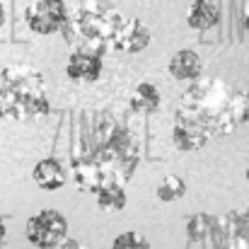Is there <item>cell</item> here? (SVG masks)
Listing matches in <instances>:
<instances>
[{
	"label": "cell",
	"mask_w": 249,
	"mask_h": 249,
	"mask_svg": "<svg viewBox=\"0 0 249 249\" xmlns=\"http://www.w3.org/2000/svg\"><path fill=\"white\" fill-rule=\"evenodd\" d=\"M186 191H189V184H186L179 174H167L165 179L155 186V196H158V201H162V203H174V201L184 198Z\"/></svg>",
	"instance_id": "obj_18"
},
{
	"label": "cell",
	"mask_w": 249,
	"mask_h": 249,
	"mask_svg": "<svg viewBox=\"0 0 249 249\" xmlns=\"http://www.w3.org/2000/svg\"><path fill=\"white\" fill-rule=\"evenodd\" d=\"M71 19V7L66 0H34L24 10V22L29 32L39 36H51L66 29Z\"/></svg>",
	"instance_id": "obj_7"
},
{
	"label": "cell",
	"mask_w": 249,
	"mask_h": 249,
	"mask_svg": "<svg viewBox=\"0 0 249 249\" xmlns=\"http://www.w3.org/2000/svg\"><path fill=\"white\" fill-rule=\"evenodd\" d=\"M94 203L99 211L104 213H121L126 206H128V191L124 184L119 181H109L104 184L97 194H94Z\"/></svg>",
	"instance_id": "obj_15"
},
{
	"label": "cell",
	"mask_w": 249,
	"mask_h": 249,
	"mask_svg": "<svg viewBox=\"0 0 249 249\" xmlns=\"http://www.w3.org/2000/svg\"><path fill=\"white\" fill-rule=\"evenodd\" d=\"M213 223H215V215H208V213H194L189 220H186V240L191 245H198V242H206L213 232Z\"/></svg>",
	"instance_id": "obj_17"
},
{
	"label": "cell",
	"mask_w": 249,
	"mask_h": 249,
	"mask_svg": "<svg viewBox=\"0 0 249 249\" xmlns=\"http://www.w3.org/2000/svg\"><path fill=\"white\" fill-rule=\"evenodd\" d=\"M5 235H7V223H5V218L0 215V242L5 240Z\"/></svg>",
	"instance_id": "obj_22"
},
{
	"label": "cell",
	"mask_w": 249,
	"mask_h": 249,
	"mask_svg": "<svg viewBox=\"0 0 249 249\" xmlns=\"http://www.w3.org/2000/svg\"><path fill=\"white\" fill-rule=\"evenodd\" d=\"M247 184H249V167H247Z\"/></svg>",
	"instance_id": "obj_24"
},
{
	"label": "cell",
	"mask_w": 249,
	"mask_h": 249,
	"mask_svg": "<svg viewBox=\"0 0 249 249\" xmlns=\"http://www.w3.org/2000/svg\"><path fill=\"white\" fill-rule=\"evenodd\" d=\"M167 73L179 83H191L203 75V61L194 49H179L167 63Z\"/></svg>",
	"instance_id": "obj_13"
},
{
	"label": "cell",
	"mask_w": 249,
	"mask_h": 249,
	"mask_svg": "<svg viewBox=\"0 0 249 249\" xmlns=\"http://www.w3.org/2000/svg\"><path fill=\"white\" fill-rule=\"evenodd\" d=\"M179 107L194 116L211 138L235 133L249 124V89L232 87L215 75L191 80L179 97Z\"/></svg>",
	"instance_id": "obj_1"
},
{
	"label": "cell",
	"mask_w": 249,
	"mask_h": 249,
	"mask_svg": "<svg viewBox=\"0 0 249 249\" xmlns=\"http://www.w3.org/2000/svg\"><path fill=\"white\" fill-rule=\"evenodd\" d=\"M121 12L111 5H104V0H87L78 10L71 12V19L63 29L68 39H75L78 46L104 51L111 46V36L121 22Z\"/></svg>",
	"instance_id": "obj_3"
},
{
	"label": "cell",
	"mask_w": 249,
	"mask_h": 249,
	"mask_svg": "<svg viewBox=\"0 0 249 249\" xmlns=\"http://www.w3.org/2000/svg\"><path fill=\"white\" fill-rule=\"evenodd\" d=\"M186 24L196 32H208L220 24V7L213 0H194L186 12Z\"/></svg>",
	"instance_id": "obj_14"
},
{
	"label": "cell",
	"mask_w": 249,
	"mask_h": 249,
	"mask_svg": "<svg viewBox=\"0 0 249 249\" xmlns=\"http://www.w3.org/2000/svg\"><path fill=\"white\" fill-rule=\"evenodd\" d=\"M71 169H73V184L78 186L80 194L94 196L104 184L116 181L114 167L97 143H85L83 141L71 158Z\"/></svg>",
	"instance_id": "obj_5"
},
{
	"label": "cell",
	"mask_w": 249,
	"mask_h": 249,
	"mask_svg": "<svg viewBox=\"0 0 249 249\" xmlns=\"http://www.w3.org/2000/svg\"><path fill=\"white\" fill-rule=\"evenodd\" d=\"M242 29L249 34V0H245V7H242Z\"/></svg>",
	"instance_id": "obj_21"
},
{
	"label": "cell",
	"mask_w": 249,
	"mask_h": 249,
	"mask_svg": "<svg viewBox=\"0 0 249 249\" xmlns=\"http://www.w3.org/2000/svg\"><path fill=\"white\" fill-rule=\"evenodd\" d=\"M51 114L44 75L32 66H5L0 71V119L29 121Z\"/></svg>",
	"instance_id": "obj_2"
},
{
	"label": "cell",
	"mask_w": 249,
	"mask_h": 249,
	"mask_svg": "<svg viewBox=\"0 0 249 249\" xmlns=\"http://www.w3.org/2000/svg\"><path fill=\"white\" fill-rule=\"evenodd\" d=\"M213 138L208 136V131L194 119L189 116L181 107H177L174 111V124H172V145L179 153H198L203 150Z\"/></svg>",
	"instance_id": "obj_10"
},
{
	"label": "cell",
	"mask_w": 249,
	"mask_h": 249,
	"mask_svg": "<svg viewBox=\"0 0 249 249\" xmlns=\"http://www.w3.org/2000/svg\"><path fill=\"white\" fill-rule=\"evenodd\" d=\"M104 73V56L94 49L75 46L66 61V75L73 83H97Z\"/></svg>",
	"instance_id": "obj_11"
},
{
	"label": "cell",
	"mask_w": 249,
	"mask_h": 249,
	"mask_svg": "<svg viewBox=\"0 0 249 249\" xmlns=\"http://www.w3.org/2000/svg\"><path fill=\"white\" fill-rule=\"evenodd\" d=\"M150 44H153V32L141 17H121L109 49L116 53H143Z\"/></svg>",
	"instance_id": "obj_9"
},
{
	"label": "cell",
	"mask_w": 249,
	"mask_h": 249,
	"mask_svg": "<svg viewBox=\"0 0 249 249\" xmlns=\"http://www.w3.org/2000/svg\"><path fill=\"white\" fill-rule=\"evenodd\" d=\"M211 240L215 249H249V208H232L215 215Z\"/></svg>",
	"instance_id": "obj_8"
},
{
	"label": "cell",
	"mask_w": 249,
	"mask_h": 249,
	"mask_svg": "<svg viewBox=\"0 0 249 249\" xmlns=\"http://www.w3.org/2000/svg\"><path fill=\"white\" fill-rule=\"evenodd\" d=\"M53 249H87L83 245V242H80V240H73V237H66V240H63V242H61V245H58V247H53Z\"/></svg>",
	"instance_id": "obj_20"
},
{
	"label": "cell",
	"mask_w": 249,
	"mask_h": 249,
	"mask_svg": "<svg viewBox=\"0 0 249 249\" xmlns=\"http://www.w3.org/2000/svg\"><path fill=\"white\" fill-rule=\"evenodd\" d=\"M5 24V2L0 0V27Z\"/></svg>",
	"instance_id": "obj_23"
},
{
	"label": "cell",
	"mask_w": 249,
	"mask_h": 249,
	"mask_svg": "<svg viewBox=\"0 0 249 249\" xmlns=\"http://www.w3.org/2000/svg\"><path fill=\"white\" fill-rule=\"evenodd\" d=\"M111 249H150V242L145 240V235H141L136 230H126L114 237Z\"/></svg>",
	"instance_id": "obj_19"
},
{
	"label": "cell",
	"mask_w": 249,
	"mask_h": 249,
	"mask_svg": "<svg viewBox=\"0 0 249 249\" xmlns=\"http://www.w3.org/2000/svg\"><path fill=\"white\" fill-rule=\"evenodd\" d=\"M160 107H162V94L158 85L148 83V80L136 85L133 97H131V109L136 114H155Z\"/></svg>",
	"instance_id": "obj_16"
},
{
	"label": "cell",
	"mask_w": 249,
	"mask_h": 249,
	"mask_svg": "<svg viewBox=\"0 0 249 249\" xmlns=\"http://www.w3.org/2000/svg\"><path fill=\"white\" fill-rule=\"evenodd\" d=\"M32 181L41 189V191H58L66 186L68 181V172L66 165L58 158H41L34 169H32Z\"/></svg>",
	"instance_id": "obj_12"
},
{
	"label": "cell",
	"mask_w": 249,
	"mask_h": 249,
	"mask_svg": "<svg viewBox=\"0 0 249 249\" xmlns=\"http://www.w3.org/2000/svg\"><path fill=\"white\" fill-rule=\"evenodd\" d=\"M97 145L114 167L116 181L126 186L141 165V143L136 141V136L119 121H104L99 126Z\"/></svg>",
	"instance_id": "obj_4"
},
{
	"label": "cell",
	"mask_w": 249,
	"mask_h": 249,
	"mask_svg": "<svg viewBox=\"0 0 249 249\" xmlns=\"http://www.w3.org/2000/svg\"><path fill=\"white\" fill-rule=\"evenodd\" d=\"M24 237L36 249H53L68 237V220L56 208H41L29 215L24 225Z\"/></svg>",
	"instance_id": "obj_6"
},
{
	"label": "cell",
	"mask_w": 249,
	"mask_h": 249,
	"mask_svg": "<svg viewBox=\"0 0 249 249\" xmlns=\"http://www.w3.org/2000/svg\"><path fill=\"white\" fill-rule=\"evenodd\" d=\"M104 2H116V0H104Z\"/></svg>",
	"instance_id": "obj_25"
}]
</instances>
